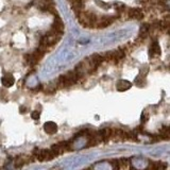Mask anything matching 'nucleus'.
Here are the masks:
<instances>
[{
  "mask_svg": "<svg viewBox=\"0 0 170 170\" xmlns=\"http://www.w3.org/2000/svg\"><path fill=\"white\" fill-rule=\"evenodd\" d=\"M115 20L114 16H102L100 19L97 20L96 22V27L98 29H103L105 27H108L111 23H113V22Z\"/></svg>",
  "mask_w": 170,
  "mask_h": 170,
  "instance_id": "obj_3",
  "label": "nucleus"
},
{
  "mask_svg": "<svg viewBox=\"0 0 170 170\" xmlns=\"http://www.w3.org/2000/svg\"><path fill=\"white\" fill-rule=\"evenodd\" d=\"M164 163H161V162H151L150 165H149V170H162L164 169V167H162V165Z\"/></svg>",
  "mask_w": 170,
  "mask_h": 170,
  "instance_id": "obj_13",
  "label": "nucleus"
},
{
  "mask_svg": "<svg viewBox=\"0 0 170 170\" xmlns=\"http://www.w3.org/2000/svg\"><path fill=\"white\" fill-rule=\"evenodd\" d=\"M72 149V145L71 142H63V143H56L51 147V151L53 152V154L56 156L61 155L66 151H70Z\"/></svg>",
  "mask_w": 170,
  "mask_h": 170,
  "instance_id": "obj_2",
  "label": "nucleus"
},
{
  "mask_svg": "<svg viewBox=\"0 0 170 170\" xmlns=\"http://www.w3.org/2000/svg\"><path fill=\"white\" fill-rule=\"evenodd\" d=\"M159 56H161V47L158 41H153L150 47V50H149V56H150V59H152V57H158Z\"/></svg>",
  "mask_w": 170,
  "mask_h": 170,
  "instance_id": "obj_7",
  "label": "nucleus"
},
{
  "mask_svg": "<svg viewBox=\"0 0 170 170\" xmlns=\"http://www.w3.org/2000/svg\"><path fill=\"white\" fill-rule=\"evenodd\" d=\"M85 170H93V169H91V168H87V169H85Z\"/></svg>",
  "mask_w": 170,
  "mask_h": 170,
  "instance_id": "obj_21",
  "label": "nucleus"
},
{
  "mask_svg": "<svg viewBox=\"0 0 170 170\" xmlns=\"http://www.w3.org/2000/svg\"><path fill=\"white\" fill-rule=\"evenodd\" d=\"M64 28H65V26H64L63 20L59 16H56V19H54V22H53V25H52L51 30L54 31V32H56V33L62 34L63 31H64Z\"/></svg>",
  "mask_w": 170,
  "mask_h": 170,
  "instance_id": "obj_6",
  "label": "nucleus"
},
{
  "mask_svg": "<svg viewBox=\"0 0 170 170\" xmlns=\"http://www.w3.org/2000/svg\"><path fill=\"white\" fill-rule=\"evenodd\" d=\"M56 83H50V84H48L45 88H44L45 93H47V94H52V93H54V91H56Z\"/></svg>",
  "mask_w": 170,
  "mask_h": 170,
  "instance_id": "obj_14",
  "label": "nucleus"
},
{
  "mask_svg": "<svg viewBox=\"0 0 170 170\" xmlns=\"http://www.w3.org/2000/svg\"><path fill=\"white\" fill-rule=\"evenodd\" d=\"M29 162H30V158L28 155H19L15 159V167L16 168H22V166H25Z\"/></svg>",
  "mask_w": 170,
  "mask_h": 170,
  "instance_id": "obj_8",
  "label": "nucleus"
},
{
  "mask_svg": "<svg viewBox=\"0 0 170 170\" xmlns=\"http://www.w3.org/2000/svg\"><path fill=\"white\" fill-rule=\"evenodd\" d=\"M97 4H98L99 7H103L104 9H108L109 7V4H105V3H103V2L101 3V1H99V0H98V2H97Z\"/></svg>",
  "mask_w": 170,
  "mask_h": 170,
  "instance_id": "obj_18",
  "label": "nucleus"
},
{
  "mask_svg": "<svg viewBox=\"0 0 170 170\" xmlns=\"http://www.w3.org/2000/svg\"><path fill=\"white\" fill-rule=\"evenodd\" d=\"M88 60H90V65L95 68V69H97V68L101 65V63L103 62V57H102L101 54H99V53L91 54V56L88 57Z\"/></svg>",
  "mask_w": 170,
  "mask_h": 170,
  "instance_id": "obj_4",
  "label": "nucleus"
},
{
  "mask_svg": "<svg viewBox=\"0 0 170 170\" xmlns=\"http://www.w3.org/2000/svg\"><path fill=\"white\" fill-rule=\"evenodd\" d=\"M135 84L137 86H143V85H145V78H143V75H139L135 79Z\"/></svg>",
  "mask_w": 170,
  "mask_h": 170,
  "instance_id": "obj_15",
  "label": "nucleus"
},
{
  "mask_svg": "<svg viewBox=\"0 0 170 170\" xmlns=\"http://www.w3.org/2000/svg\"><path fill=\"white\" fill-rule=\"evenodd\" d=\"M33 155L34 158H36L40 162H48L56 158V155L51 151V149H44V150L35 149L33 151Z\"/></svg>",
  "mask_w": 170,
  "mask_h": 170,
  "instance_id": "obj_1",
  "label": "nucleus"
},
{
  "mask_svg": "<svg viewBox=\"0 0 170 170\" xmlns=\"http://www.w3.org/2000/svg\"><path fill=\"white\" fill-rule=\"evenodd\" d=\"M1 82H2V84H3V86H6V87H10V86H12L13 84H14L15 80H14V77L9 74V75H6L3 78H2Z\"/></svg>",
  "mask_w": 170,
  "mask_h": 170,
  "instance_id": "obj_12",
  "label": "nucleus"
},
{
  "mask_svg": "<svg viewBox=\"0 0 170 170\" xmlns=\"http://www.w3.org/2000/svg\"><path fill=\"white\" fill-rule=\"evenodd\" d=\"M112 134H113V129H111V128H105L100 131V135L103 142H109L112 138Z\"/></svg>",
  "mask_w": 170,
  "mask_h": 170,
  "instance_id": "obj_10",
  "label": "nucleus"
},
{
  "mask_svg": "<svg viewBox=\"0 0 170 170\" xmlns=\"http://www.w3.org/2000/svg\"><path fill=\"white\" fill-rule=\"evenodd\" d=\"M32 118L35 119V120H37L38 118H40V112H37V111L33 112V113H32Z\"/></svg>",
  "mask_w": 170,
  "mask_h": 170,
  "instance_id": "obj_16",
  "label": "nucleus"
},
{
  "mask_svg": "<svg viewBox=\"0 0 170 170\" xmlns=\"http://www.w3.org/2000/svg\"><path fill=\"white\" fill-rule=\"evenodd\" d=\"M128 13V17L131 19L135 20H142L143 18V12L140 9H130Z\"/></svg>",
  "mask_w": 170,
  "mask_h": 170,
  "instance_id": "obj_5",
  "label": "nucleus"
},
{
  "mask_svg": "<svg viewBox=\"0 0 170 170\" xmlns=\"http://www.w3.org/2000/svg\"><path fill=\"white\" fill-rule=\"evenodd\" d=\"M69 1H70V2H74V1H75V0H69Z\"/></svg>",
  "mask_w": 170,
  "mask_h": 170,
  "instance_id": "obj_20",
  "label": "nucleus"
},
{
  "mask_svg": "<svg viewBox=\"0 0 170 170\" xmlns=\"http://www.w3.org/2000/svg\"><path fill=\"white\" fill-rule=\"evenodd\" d=\"M23 112H27V109H25V106H20V113H23Z\"/></svg>",
  "mask_w": 170,
  "mask_h": 170,
  "instance_id": "obj_19",
  "label": "nucleus"
},
{
  "mask_svg": "<svg viewBox=\"0 0 170 170\" xmlns=\"http://www.w3.org/2000/svg\"><path fill=\"white\" fill-rule=\"evenodd\" d=\"M44 130L48 134H54L57 131V125L54 122H46L45 125H44Z\"/></svg>",
  "mask_w": 170,
  "mask_h": 170,
  "instance_id": "obj_11",
  "label": "nucleus"
},
{
  "mask_svg": "<svg viewBox=\"0 0 170 170\" xmlns=\"http://www.w3.org/2000/svg\"><path fill=\"white\" fill-rule=\"evenodd\" d=\"M7 95L6 90H0V99H3V97H6Z\"/></svg>",
  "mask_w": 170,
  "mask_h": 170,
  "instance_id": "obj_17",
  "label": "nucleus"
},
{
  "mask_svg": "<svg viewBox=\"0 0 170 170\" xmlns=\"http://www.w3.org/2000/svg\"><path fill=\"white\" fill-rule=\"evenodd\" d=\"M131 86H132V84H131L129 81H127V80H119L116 84L117 90H118L119 91H124V90H130Z\"/></svg>",
  "mask_w": 170,
  "mask_h": 170,
  "instance_id": "obj_9",
  "label": "nucleus"
}]
</instances>
